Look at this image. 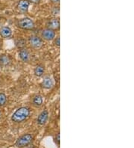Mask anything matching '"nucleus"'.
<instances>
[{
	"instance_id": "20",
	"label": "nucleus",
	"mask_w": 134,
	"mask_h": 148,
	"mask_svg": "<svg viewBox=\"0 0 134 148\" xmlns=\"http://www.w3.org/2000/svg\"><path fill=\"white\" fill-rule=\"evenodd\" d=\"M0 117H1V113H0Z\"/></svg>"
},
{
	"instance_id": "16",
	"label": "nucleus",
	"mask_w": 134,
	"mask_h": 148,
	"mask_svg": "<svg viewBox=\"0 0 134 148\" xmlns=\"http://www.w3.org/2000/svg\"><path fill=\"white\" fill-rule=\"evenodd\" d=\"M54 44L56 45L57 46H60V37H58L57 38H55V40H54Z\"/></svg>"
},
{
	"instance_id": "10",
	"label": "nucleus",
	"mask_w": 134,
	"mask_h": 148,
	"mask_svg": "<svg viewBox=\"0 0 134 148\" xmlns=\"http://www.w3.org/2000/svg\"><path fill=\"white\" fill-rule=\"evenodd\" d=\"M19 56H20V59L24 62L28 61L29 59H30V54H29L28 51L26 49H22L20 50V53H19Z\"/></svg>"
},
{
	"instance_id": "3",
	"label": "nucleus",
	"mask_w": 134,
	"mask_h": 148,
	"mask_svg": "<svg viewBox=\"0 0 134 148\" xmlns=\"http://www.w3.org/2000/svg\"><path fill=\"white\" fill-rule=\"evenodd\" d=\"M17 26L20 29H22L24 30H33L35 29V25L34 21L31 19L26 17V18H22L18 20Z\"/></svg>"
},
{
	"instance_id": "8",
	"label": "nucleus",
	"mask_w": 134,
	"mask_h": 148,
	"mask_svg": "<svg viewBox=\"0 0 134 148\" xmlns=\"http://www.w3.org/2000/svg\"><path fill=\"white\" fill-rule=\"evenodd\" d=\"M30 2H28L27 0H20L17 5V8L22 13H26L28 10Z\"/></svg>"
},
{
	"instance_id": "12",
	"label": "nucleus",
	"mask_w": 134,
	"mask_h": 148,
	"mask_svg": "<svg viewBox=\"0 0 134 148\" xmlns=\"http://www.w3.org/2000/svg\"><path fill=\"white\" fill-rule=\"evenodd\" d=\"M11 59L10 56L7 55H0V65L7 66L11 64Z\"/></svg>"
},
{
	"instance_id": "14",
	"label": "nucleus",
	"mask_w": 134,
	"mask_h": 148,
	"mask_svg": "<svg viewBox=\"0 0 134 148\" xmlns=\"http://www.w3.org/2000/svg\"><path fill=\"white\" fill-rule=\"evenodd\" d=\"M33 104L36 106H40L43 104V97L40 95H37L33 99Z\"/></svg>"
},
{
	"instance_id": "11",
	"label": "nucleus",
	"mask_w": 134,
	"mask_h": 148,
	"mask_svg": "<svg viewBox=\"0 0 134 148\" xmlns=\"http://www.w3.org/2000/svg\"><path fill=\"white\" fill-rule=\"evenodd\" d=\"M41 85L45 89H50L53 87V81L49 77H45L42 82Z\"/></svg>"
},
{
	"instance_id": "2",
	"label": "nucleus",
	"mask_w": 134,
	"mask_h": 148,
	"mask_svg": "<svg viewBox=\"0 0 134 148\" xmlns=\"http://www.w3.org/2000/svg\"><path fill=\"white\" fill-rule=\"evenodd\" d=\"M33 141V136L29 133L21 135L15 142V146L17 148H22L27 147Z\"/></svg>"
},
{
	"instance_id": "6",
	"label": "nucleus",
	"mask_w": 134,
	"mask_h": 148,
	"mask_svg": "<svg viewBox=\"0 0 134 148\" xmlns=\"http://www.w3.org/2000/svg\"><path fill=\"white\" fill-rule=\"evenodd\" d=\"M42 37L45 40H52L55 38V31L49 29H45L42 31Z\"/></svg>"
},
{
	"instance_id": "19",
	"label": "nucleus",
	"mask_w": 134,
	"mask_h": 148,
	"mask_svg": "<svg viewBox=\"0 0 134 148\" xmlns=\"http://www.w3.org/2000/svg\"><path fill=\"white\" fill-rule=\"evenodd\" d=\"M51 2L54 4H58L60 3V0H51Z\"/></svg>"
},
{
	"instance_id": "4",
	"label": "nucleus",
	"mask_w": 134,
	"mask_h": 148,
	"mask_svg": "<svg viewBox=\"0 0 134 148\" xmlns=\"http://www.w3.org/2000/svg\"><path fill=\"white\" fill-rule=\"evenodd\" d=\"M29 44L34 49H38L43 46V40H42V38H40V37L34 35V36L30 37V38H29Z\"/></svg>"
},
{
	"instance_id": "9",
	"label": "nucleus",
	"mask_w": 134,
	"mask_h": 148,
	"mask_svg": "<svg viewBox=\"0 0 134 148\" xmlns=\"http://www.w3.org/2000/svg\"><path fill=\"white\" fill-rule=\"evenodd\" d=\"M0 35L4 38H8L12 35V31L8 26H3L0 29Z\"/></svg>"
},
{
	"instance_id": "1",
	"label": "nucleus",
	"mask_w": 134,
	"mask_h": 148,
	"mask_svg": "<svg viewBox=\"0 0 134 148\" xmlns=\"http://www.w3.org/2000/svg\"><path fill=\"white\" fill-rule=\"evenodd\" d=\"M30 115V110L26 107H21L16 110V112L11 116V121L13 122L19 123L28 118Z\"/></svg>"
},
{
	"instance_id": "5",
	"label": "nucleus",
	"mask_w": 134,
	"mask_h": 148,
	"mask_svg": "<svg viewBox=\"0 0 134 148\" xmlns=\"http://www.w3.org/2000/svg\"><path fill=\"white\" fill-rule=\"evenodd\" d=\"M47 29L53 30V31H56L60 29V20H58V18H52L50 20H49L47 23Z\"/></svg>"
},
{
	"instance_id": "18",
	"label": "nucleus",
	"mask_w": 134,
	"mask_h": 148,
	"mask_svg": "<svg viewBox=\"0 0 134 148\" xmlns=\"http://www.w3.org/2000/svg\"><path fill=\"white\" fill-rule=\"evenodd\" d=\"M60 133H58V135H57V136H56V138H55V140H56V141H57V143H58V145H59V144H60Z\"/></svg>"
},
{
	"instance_id": "17",
	"label": "nucleus",
	"mask_w": 134,
	"mask_h": 148,
	"mask_svg": "<svg viewBox=\"0 0 134 148\" xmlns=\"http://www.w3.org/2000/svg\"><path fill=\"white\" fill-rule=\"evenodd\" d=\"M28 2H31V3H35V4H38L39 2H40V0H27Z\"/></svg>"
},
{
	"instance_id": "13",
	"label": "nucleus",
	"mask_w": 134,
	"mask_h": 148,
	"mask_svg": "<svg viewBox=\"0 0 134 148\" xmlns=\"http://www.w3.org/2000/svg\"><path fill=\"white\" fill-rule=\"evenodd\" d=\"M44 71H45L44 68L41 65L37 66L36 68H35V70H34L35 76H38V77L42 76H43V74L44 73Z\"/></svg>"
},
{
	"instance_id": "7",
	"label": "nucleus",
	"mask_w": 134,
	"mask_h": 148,
	"mask_svg": "<svg viewBox=\"0 0 134 148\" xmlns=\"http://www.w3.org/2000/svg\"><path fill=\"white\" fill-rule=\"evenodd\" d=\"M49 118V113H48L47 110H44L43 112H42L39 115L38 117H37V123L40 126H43L46 123Z\"/></svg>"
},
{
	"instance_id": "15",
	"label": "nucleus",
	"mask_w": 134,
	"mask_h": 148,
	"mask_svg": "<svg viewBox=\"0 0 134 148\" xmlns=\"http://www.w3.org/2000/svg\"><path fill=\"white\" fill-rule=\"evenodd\" d=\"M7 102V97L5 93H0V106H3Z\"/></svg>"
}]
</instances>
